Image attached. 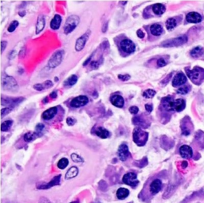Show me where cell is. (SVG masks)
I'll return each mask as SVG.
<instances>
[{"mask_svg":"<svg viewBox=\"0 0 204 203\" xmlns=\"http://www.w3.org/2000/svg\"><path fill=\"white\" fill-rule=\"evenodd\" d=\"M188 162H187V161H183V163H182V166H183V168L187 167V166H188Z\"/></svg>","mask_w":204,"mask_h":203,"instance_id":"f5cc1de1","label":"cell"},{"mask_svg":"<svg viewBox=\"0 0 204 203\" xmlns=\"http://www.w3.org/2000/svg\"><path fill=\"white\" fill-rule=\"evenodd\" d=\"M179 154L183 159H191L193 156V151L188 145H183L179 148Z\"/></svg>","mask_w":204,"mask_h":203,"instance_id":"4fadbf2b","label":"cell"},{"mask_svg":"<svg viewBox=\"0 0 204 203\" xmlns=\"http://www.w3.org/2000/svg\"><path fill=\"white\" fill-rule=\"evenodd\" d=\"M88 38H89V33H85V34H83V35L77 38L75 44L76 51L80 52V51L83 50L85 46H86V42L88 41Z\"/></svg>","mask_w":204,"mask_h":203,"instance_id":"30bf717a","label":"cell"},{"mask_svg":"<svg viewBox=\"0 0 204 203\" xmlns=\"http://www.w3.org/2000/svg\"><path fill=\"white\" fill-rule=\"evenodd\" d=\"M187 42H188V37L186 35H183L180 36V37L172 38V39L167 40L165 42H162L161 46H163V47H175V46L183 45Z\"/></svg>","mask_w":204,"mask_h":203,"instance_id":"277c9868","label":"cell"},{"mask_svg":"<svg viewBox=\"0 0 204 203\" xmlns=\"http://www.w3.org/2000/svg\"><path fill=\"white\" fill-rule=\"evenodd\" d=\"M70 203H79V201H72V202H70Z\"/></svg>","mask_w":204,"mask_h":203,"instance_id":"db71d44e","label":"cell"},{"mask_svg":"<svg viewBox=\"0 0 204 203\" xmlns=\"http://www.w3.org/2000/svg\"><path fill=\"white\" fill-rule=\"evenodd\" d=\"M2 82L3 88L7 90L13 91L14 89H17L18 88V84H17L16 81L13 77H9V76H5L2 77Z\"/></svg>","mask_w":204,"mask_h":203,"instance_id":"52a82bcc","label":"cell"},{"mask_svg":"<svg viewBox=\"0 0 204 203\" xmlns=\"http://www.w3.org/2000/svg\"><path fill=\"white\" fill-rule=\"evenodd\" d=\"M78 174V169H77L76 166H72L70 169H69V170L66 172V174H65V178L66 179H69V178H75Z\"/></svg>","mask_w":204,"mask_h":203,"instance_id":"f1b7e54d","label":"cell"},{"mask_svg":"<svg viewBox=\"0 0 204 203\" xmlns=\"http://www.w3.org/2000/svg\"><path fill=\"white\" fill-rule=\"evenodd\" d=\"M80 22L79 17L77 16V15H71L70 17H69L66 20V23H65V25L64 26V32L65 33H68L73 32L74 30L76 29V27L78 26Z\"/></svg>","mask_w":204,"mask_h":203,"instance_id":"3957f363","label":"cell"},{"mask_svg":"<svg viewBox=\"0 0 204 203\" xmlns=\"http://www.w3.org/2000/svg\"><path fill=\"white\" fill-rule=\"evenodd\" d=\"M129 195V191L126 188H120L117 191V197L121 200H124Z\"/></svg>","mask_w":204,"mask_h":203,"instance_id":"83f0119b","label":"cell"},{"mask_svg":"<svg viewBox=\"0 0 204 203\" xmlns=\"http://www.w3.org/2000/svg\"><path fill=\"white\" fill-rule=\"evenodd\" d=\"M33 89L35 90H38V91H42L44 89V88L42 84H36V85H33Z\"/></svg>","mask_w":204,"mask_h":203,"instance_id":"bcb514c9","label":"cell"},{"mask_svg":"<svg viewBox=\"0 0 204 203\" xmlns=\"http://www.w3.org/2000/svg\"><path fill=\"white\" fill-rule=\"evenodd\" d=\"M187 82V77L183 73H178L172 80V85L174 87H179Z\"/></svg>","mask_w":204,"mask_h":203,"instance_id":"8fae6325","label":"cell"},{"mask_svg":"<svg viewBox=\"0 0 204 203\" xmlns=\"http://www.w3.org/2000/svg\"><path fill=\"white\" fill-rule=\"evenodd\" d=\"M202 198H204V192L202 190H201V191H196V192L193 193L192 195H190L188 198H186L182 203H188L190 201H193L194 199Z\"/></svg>","mask_w":204,"mask_h":203,"instance_id":"ffe728a7","label":"cell"},{"mask_svg":"<svg viewBox=\"0 0 204 203\" xmlns=\"http://www.w3.org/2000/svg\"><path fill=\"white\" fill-rule=\"evenodd\" d=\"M77 81V76L76 75H72L71 77L67 79L66 81H65L64 85L65 86H73V85H75Z\"/></svg>","mask_w":204,"mask_h":203,"instance_id":"1f68e13d","label":"cell"},{"mask_svg":"<svg viewBox=\"0 0 204 203\" xmlns=\"http://www.w3.org/2000/svg\"><path fill=\"white\" fill-rule=\"evenodd\" d=\"M110 101L113 105L117 108H123L125 105V100L120 95L113 96L110 99Z\"/></svg>","mask_w":204,"mask_h":203,"instance_id":"2e32d148","label":"cell"},{"mask_svg":"<svg viewBox=\"0 0 204 203\" xmlns=\"http://www.w3.org/2000/svg\"><path fill=\"white\" fill-rule=\"evenodd\" d=\"M173 99L171 96H167V97H164L162 100V105L163 107L167 109V111H172V103Z\"/></svg>","mask_w":204,"mask_h":203,"instance_id":"cb8c5ba5","label":"cell"},{"mask_svg":"<svg viewBox=\"0 0 204 203\" xmlns=\"http://www.w3.org/2000/svg\"><path fill=\"white\" fill-rule=\"evenodd\" d=\"M129 112H130V113L133 115L137 114L138 112H139V108L136 106H132V107L129 108Z\"/></svg>","mask_w":204,"mask_h":203,"instance_id":"ab89813d","label":"cell"},{"mask_svg":"<svg viewBox=\"0 0 204 203\" xmlns=\"http://www.w3.org/2000/svg\"><path fill=\"white\" fill-rule=\"evenodd\" d=\"M71 159L73 160V162H75V163H82L84 161L83 159L81 157H80L78 155H77L76 153H73L71 155Z\"/></svg>","mask_w":204,"mask_h":203,"instance_id":"8d00e7d4","label":"cell"},{"mask_svg":"<svg viewBox=\"0 0 204 203\" xmlns=\"http://www.w3.org/2000/svg\"><path fill=\"white\" fill-rule=\"evenodd\" d=\"M46 26V20L44 16L41 15L38 18V21H37V25H36V33H40L42 31V30L44 29V27Z\"/></svg>","mask_w":204,"mask_h":203,"instance_id":"d4e9b609","label":"cell"},{"mask_svg":"<svg viewBox=\"0 0 204 203\" xmlns=\"http://www.w3.org/2000/svg\"><path fill=\"white\" fill-rule=\"evenodd\" d=\"M186 107V102L183 99H177L172 103V109L175 112H181Z\"/></svg>","mask_w":204,"mask_h":203,"instance_id":"e0dca14e","label":"cell"},{"mask_svg":"<svg viewBox=\"0 0 204 203\" xmlns=\"http://www.w3.org/2000/svg\"><path fill=\"white\" fill-rule=\"evenodd\" d=\"M148 138V133L140 128H135L133 131V141L135 144L142 147L145 145Z\"/></svg>","mask_w":204,"mask_h":203,"instance_id":"7a4b0ae2","label":"cell"},{"mask_svg":"<svg viewBox=\"0 0 204 203\" xmlns=\"http://www.w3.org/2000/svg\"><path fill=\"white\" fill-rule=\"evenodd\" d=\"M12 108H11V107H9V108H2V110H1V112H2V117H3L5 115L8 114L9 112H11V110H12Z\"/></svg>","mask_w":204,"mask_h":203,"instance_id":"f35d334b","label":"cell"},{"mask_svg":"<svg viewBox=\"0 0 204 203\" xmlns=\"http://www.w3.org/2000/svg\"><path fill=\"white\" fill-rule=\"evenodd\" d=\"M190 91V87L188 86H183V87L179 88L177 90V93L182 94V95H185V94L188 93Z\"/></svg>","mask_w":204,"mask_h":203,"instance_id":"d590c367","label":"cell"},{"mask_svg":"<svg viewBox=\"0 0 204 203\" xmlns=\"http://www.w3.org/2000/svg\"><path fill=\"white\" fill-rule=\"evenodd\" d=\"M165 11H166V7L164 5L161 4V3H156L152 6V11L156 15H163L165 12Z\"/></svg>","mask_w":204,"mask_h":203,"instance_id":"603a6c76","label":"cell"},{"mask_svg":"<svg viewBox=\"0 0 204 203\" xmlns=\"http://www.w3.org/2000/svg\"><path fill=\"white\" fill-rule=\"evenodd\" d=\"M166 65H167L166 61H165L164 58H160V59L157 61V65H158V67H164Z\"/></svg>","mask_w":204,"mask_h":203,"instance_id":"b9f144b4","label":"cell"},{"mask_svg":"<svg viewBox=\"0 0 204 203\" xmlns=\"http://www.w3.org/2000/svg\"><path fill=\"white\" fill-rule=\"evenodd\" d=\"M89 99L86 96H79L77 97H75L74 99L72 100L70 103V105L73 108H80L82 106H85L88 104Z\"/></svg>","mask_w":204,"mask_h":203,"instance_id":"9c48e42d","label":"cell"},{"mask_svg":"<svg viewBox=\"0 0 204 203\" xmlns=\"http://www.w3.org/2000/svg\"><path fill=\"white\" fill-rule=\"evenodd\" d=\"M186 72L188 74V77L192 80V82L195 84L202 83L204 80V69L199 67H195L192 70L186 68Z\"/></svg>","mask_w":204,"mask_h":203,"instance_id":"6da1fadb","label":"cell"},{"mask_svg":"<svg viewBox=\"0 0 204 203\" xmlns=\"http://www.w3.org/2000/svg\"><path fill=\"white\" fill-rule=\"evenodd\" d=\"M64 54V50H59V51H57L56 53H54L48 61L49 67L51 68H54L58 66L59 65L62 63V61Z\"/></svg>","mask_w":204,"mask_h":203,"instance_id":"5b68a950","label":"cell"},{"mask_svg":"<svg viewBox=\"0 0 204 203\" xmlns=\"http://www.w3.org/2000/svg\"><path fill=\"white\" fill-rule=\"evenodd\" d=\"M57 112H58V108L56 107H53V108H50L45 111L42 113V117L45 120H50L54 118V116L57 114Z\"/></svg>","mask_w":204,"mask_h":203,"instance_id":"ac0fdd59","label":"cell"},{"mask_svg":"<svg viewBox=\"0 0 204 203\" xmlns=\"http://www.w3.org/2000/svg\"><path fill=\"white\" fill-rule=\"evenodd\" d=\"M61 180V175H58V176H55L52 179V181H50L49 183L45 185H42V186H39L38 187V189H42V190H45V189H50L51 187H54V186H57V185H59Z\"/></svg>","mask_w":204,"mask_h":203,"instance_id":"d6986e66","label":"cell"},{"mask_svg":"<svg viewBox=\"0 0 204 203\" xmlns=\"http://www.w3.org/2000/svg\"><path fill=\"white\" fill-rule=\"evenodd\" d=\"M96 135H98L101 139H106V138H108L109 136L110 133H109V131L108 130H106L104 128L99 127L96 130Z\"/></svg>","mask_w":204,"mask_h":203,"instance_id":"484cf974","label":"cell"},{"mask_svg":"<svg viewBox=\"0 0 204 203\" xmlns=\"http://www.w3.org/2000/svg\"><path fill=\"white\" fill-rule=\"evenodd\" d=\"M39 203H51V202H50V200L46 198H42L40 199Z\"/></svg>","mask_w":204,"mask_h":203,"instance_id":"f907efd6","label":"cell"},{"mask_svg":"<svg viewBox=\"0 0 204 203\" xmlns=\"http://www.w3.org/2000/svg\"><path fill=\"white\" fill-rule=\"evenodd\" d=\"M118 156L121 161L127 160L128 158L130 156V153L128 151V147L126 144H121L118 148Z\"/></svg>","mask_w":204,"mask_h":203,"instance_id":"7c38bea8","label":"cell"},{"mask_svg":"<svg viewBox=\"0 0 204 203\" xmlns=\"http://www.w3.org/2000/svg\"><path fill=\"white\" fill-rule=\"evenodd\" d=\"M45 129V126H44L42 124H39L37 125V127H36V132L37 133H42V131ZM40 136H41V135H39Z\"/></svg>","mask_w":204,"mask_h":203,"instance_id":"7bdbcfd3","label":"cell"},{"mask_svg":"<svg viewBox=\"0 0 204 203\" xmlns=\"http://www.w3.org/2000/svg\"><path fill=\"white\" fill-rule=\"evenodd\" d=\"M50 96L52 98V99H55V98L58 96V93H57V92H53V93H50Z\"/></svg>","mask_w":204,"mask_h":203,"instance_id":"816d5d0a","label":"cell"},{"mask_svg":"<svg viewBox=\"0 0 204 203\" xmlns=\"http://www.w3.org/2000/svg\"><path fill=\"white\" fill-rule=\"evenodd\" d=\"M145 109L147 112H152L153 110V106L152 104H145Z\"/></svg>","mask_w":204,"mask_h":203,"instance_id":"7dc6e473","label":"cell"},{"mask_svg":"<svg viewBox=\"0 0 204 203\" xmlns=\"http://www.w3.org/2000/svg\"><path fill=\"white\" fill-rule=\"evenodd\" d=\"M121 48L124 52L127 54H132L135 50V44L130 39H124L121 42Z\"/></svg>","mask_w":204,"mask_h":203,"instance_id":"ba28073f","label":"cell"},{"mask_svg":"<svg viewBox=\"0 0 204 203\" xmlns=\"http://www.w3.org/2000/svg\"><path fill=\"white\" fill-rule=\"evenodd\" d=\"M42 85H43L44 89H49V88H50V87H52L53 83L51 81H45L43 84H42Z\"/></svg>","mask_w":204,"mask_h":203,"instance_id":"f6af8a7d","label":"cell"},{"mask_svg":"<svg viewBox=\"0 0 204 203\" xmlns=\"http://www.w3.org/2000/svg\"><path fill=\"white\" fill-rule=\"evenodd\" d=\"M39 136H40L39 134L36 132V131L35 132L26 133L25 135H24V140H25L26 142H31V141L34 140L36 138H38V137Z\"/></svg>","mask_w":204,"mask_h":203,"instance_id":"4dcf8cb0","label":"cell"},{"mask_svg":"<svg viewBox=\"0 0 204 203\" xmlns=\"http://www.w3.org/2000/svg\"><path fill=\"white\" fill-rule=\"evenodd\" d=\"M136 34H137V36L140 37V38H144V33L141 30H137V32H136Z\"/></svg>","mask_w":204,"mask_h":203,"instance_id":"681fc988","label":"cell"},{"mask_svg":"<svg viewBox=\"0 0 204 203\" xmlns=\"http://www.w3.org/2000/svg\"><path fill=\"white\" fill-rule=\"evenodd\" d=\"M202 16L197 12H190L186 16V20L190 23H199L202 21Z\"/></svg>","mask_w":204,"mask_h":203,"instance_id":"5bb4252c","label":"cell"},{"mask_svg":"<svg viewBox=\"0 0 204 203\" xmlns=\"http://www.w3.org/2000/svg\"><path fill=\"white\" fill-rule=\"evenodd\" d=\"M6 46H7V42H6V41H2V42H1V50H2V53H3V51L5 50V48L6 47Z\"/></svg>","mask_w":204,"mask_h":203,"instance_id":"c3c4849f","label":"cell"},{"mask_svg":"<svg viewBox=\"0 0 204 203\" xmlns=\"http://www.w3.org/2000/svg\"><path fill=\"white\" fill-rule=\"evenodd\" d=\"M69 164V160L67 159L66 158H62L58 163V167L60 169H65Z\"/></svg>","mask_w":204,"mask_h":203,"instance_id":"e575fe53","label":"cell"},{"mask_svg":"<svg viewBox=\"0 0 204 203\" xmlns=\"http://www.w3.org/2000/svg\"><path fill=\"white\" fill-rule=\"evenodd\" d=\"M13 124V121L11 120H6L4 122L2 123V125H1V130L2 131H7L9 129L11 128V125Z\"/></svg>","mask_w":204,"mask_h":203,"instance_id":"d6a6232c","label":"cell"},{"mask_svg":"<svg viewBox=\"0 0 204 203\" xmlns=\"http://www.w3.org/2000/svg\"><path fill=\"white\" fill-rule=\"evenodd\" d=\"M123 182L126 185H128L132 187H135L139 184V180L137 179V175L133 172H128L125 174L123 177Z\"/></svg>","mask_w":204,"mask_h":203,"instance_id":"8992f818","label":"cell"},{"mask_svg":"<svg viewBox=\"0 0 204 203\" xmlns=\"http://www.w3.org/2000/svg\"><path fill=\"white\" fill-rule=\"evenodd\" d=\"M163 184L161 180L160 179H155L150 184V191L152 194H156L157 193L162 190Z\"/></svg>","mask_w":204,"mask_h":203,"instance_id":"9a60e30c","label":"cell"},{"mask_svg":"<svg viewBox=\"0 0 204 203\" xmlns=\"http://www.w3.org/2000/svg\"><path fill=\"white\" fill-rule=\"evenodd\" d=\"M18 26H19V22H18V21H13L12 23L10 24V26H9L8 31L11 32V33L13 31H15V29H16L17 27H18Z\"/></svg>","mask_w":204,"mask_h":203,"instance_id":"74e56055","label":"cell"},{"mask_svg":"<svg viewBox=\"0 0 204 203\" xmlns=\"http://www.w3.org/2000/svg\"><path fill=\"white\" fill-rule=\"evenodd\" d=\"M130 76L128 74H125V75H118V78L120 80H121L122 81H128L129 79H130Z\"/></svg>","mask_w":204,"mask_h":203,"instance_id":"ee69618b","label":"cell"},{"mask_svg":"<svg viewBox=\"0 0 204 203\" xmlns=\"http://www.w3.org/2000/svg\"><path fill=\"white\" fill-rule=\"evenodd\" d=\"M204 54V49L201 46H197V47L194 48L193 50L191 51V56L193 58H199L202 56Z\"/></svg>","mask_w":204,"mask_h":203,"instance_id":"4316f807","label":"cell"},{"mask_svg":"<svg viewBox=\"0 0 204 203\" xmlns=\"http://www.w3.org/2000/svg\"><path fill=\"white\" fill-rule=\"evenodd\" d=\"M156 94V92L153 89H147L143 93V96L144 98H147V99H151V98L154 97Z\"/></svg>","mask_w":204,"mask_h":203,"instance_id":"836d02e7","label":"cell"},{"mask_svg":"<svg viewBox=\"0 0 204 203\" xmlns=\"http://www.w3.org/2000/svg\"><path fill=\"white\" fill-rule=\"evenodd\" d=\"M61 23H62V17L59 15H56L50 22V27L53 30H58L60 27Z\"/></svg>","mask_w":204,"mask_h":203,"instance_id":"7402d4cb","label":"cell"},{"mask_svg":"<svg viewBox=\"0 0 204 203\" xmlns=\"http://www.w3.org/2000/svg\"><path fill=\"white\" fill-rule=\"evenodd\" d=\"M150 31L152 35L160 36L164 32V29H163L161 25H160L158 23H155V24H153V25L150 26Z\"/></svg>","mask_w":204,"mask_h":203,"instance_id":"44dd1931","label":"cell"},{"mask_svg":"<svg viewBox=\"0 0 204 203\" xmlns=\"http://www.w3.org/2000/svg\"><path fill=\"white\" fill-rule=\"evenodd\" d=\"M177 26V21L174 18H170L167 20L166 22V27L168 30H172Z\"/></svg>","mask_w":204,"mask_h":203,"instance_id":"f546056e","label":"cell"},{"mask_svg":"<svg viewBox=\"0 0 204 203\" xmlns=\"http://www.w3.org/2000/svg\"><path fill=\"white\" fill-rule=\"evenodd\" d=\"M66 123L69 126H73V125L75 124L76 120L75 119H73V117H68V118L66 119Z\"/></svg>","mask_w":204,"mask_h":203,"instance_id":"60d3db41","label":"cell"}]
</instances>
